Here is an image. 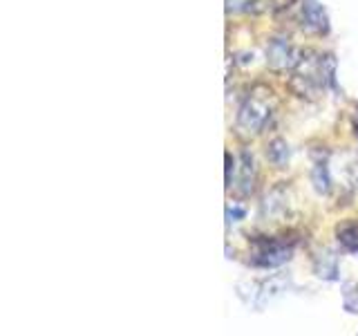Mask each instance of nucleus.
<instances>
[{"label":"nucleus","instance_id":"f257e3e1","mask_svg":"<svg viewBox=\"0 0 358 336\" xmlns=\"http://www.w3.org/2000/svg\"><path fill=\"white\" fill-rule=\"evenodd\" d=\"M336 59L331 54L307 50L298 54V61L289 76L291 92L300 99H318L329 85H334Z\"/></svg>","mask_w":358,"mask_h":336},{"label":"nucleus","instance_id":"f03ea898","mask_svg":"<svg viewBox=\"0 0 358 336\" xmlns=\"http://www.w3.org/2000/svg\"><path fill=\"white\" fill-rule=\"evenodd\" d=\"M275 112V97L271 88L255 85L249 94L244 97L242 106L235 117V130L242 137H257L273 119Z\"/></svg>","mask_w":358,"mask_h":336},{"label":"nucleus","instance_id":"7ed1b4c3","mask_svg":"<svg viewBox=\"0 0 358 336\" xmlns=\"http://www.w3.org/2000/svg\"><path fill=\"white\" fill-rule=\"evenodd\" d=\"M296 240L287 238V235H273V238H253L251 240V251H249V262L253 267H262V269H273L291 260V253H294Z\"/></svg>","mask_w":358,"mask_h":336},{"label":"nucleus","instance_id":"20e7f679","mask_svg":"<svg viewBox=\"0 0 358 336\" xmlns=\"http://www.w3.org/2000/svg\"><path fill=\"white\" fill-rule=\"evenodd\" d=\"M327 168L331 177V186H343L345 190L358 188V153L343 150L327 157Z\"/></svg>","mask_w":358,"mask_h":336},{"label":"nucleus","instance_id":"39448f33","mask_svg":"<svg viewBox=\"0 0 358 336\" xmlns=\"http://www.w3.org/2000/svg\"><path fill=\"white\" fill-rule=\"evenodd\" d=\"M298 61V52L291 48V43L287 38H271L266 45V65L273 72L282 74L287 70H294V65Z\"/></svg>","mask_w":358,"mask_h":336},{"label":"nucleus","instance_id":"423d86ee","mask_svg":"<svg viewBox=\"0 0 358 336\" xmlns=\"http://www.w3.org/2000/svg\"><path fill=\"white\" fill-rule=\"evenodd\" d=\"M300 27L313 36H322L329 31V18L318 0H305L300 7Z\"/></svg>","mask_w":358,"mask_h":336},{"label":"nucleus","instance_id":"0eeeda50","mask_svg":"<svg viewBox=\"0 0 358 336\" xmlns=\"http://www.w3.org/2000/svg\"><path fill=\"white\" fill-rule=\"evenodd\" d=\"M289 216V197H287V188L278 186L268 193L262 202V218H285Z\"/></svg>","mask_w":358,"mask_h":336},{"label":"nucleus","instance_id":"6e6552de","mask_svg":"<svg viewBox=\"0 0 358 336\" xmlns=\"http://www.w3.org/2000/svg\"><path fill=\"white\" fill-rule=\"evenodd\" d=\"M238 171H240V177H238V195L246 197V195L253 193L255 179H257L255 162H253V157L249 153H242L240 164H238Z\"/></svg>","mask_w":358,"mask_h":336},{"label":"nucleus","instance_id":"1a4fd4ad","mask_svg":"<svg viewBox=\"0 0 358 336\" xmlns=\"http://www.w3.org/2000/svg\"><path fill=\"white\" fill-rule=\"evenodd\" d=\"M336 238L345 251L358 253V220H347L336 227Z\"/></svg>","mask_w":358,"mask_h":336},{"label":"nucleus","instance_id":"9d476101","mask_svg":"<svg viewBox=\"0 0 358 336\" xmlns=\"http://www.w3.org/2000/svg\"><path fill=\"white\" fill-rule=\"evenodd\" d=\"M313 269L320 278L334 280L336 274H338V267H336V255H331L327 249H322L320 253L313 255Z\"/></svg>","mask_w":358,"mask_h":336},{"label":"nucleus","instance_id":"9b49d317","mask_svg":"<svg viewBox=\"0 0 358 336\" xmlns=\"http://www.w3.org/2000/svg\"><path fill=\"white\" fill-rule=\"evenodd\" d=\"M266 157H268V162H271L273 166H278V168L287 166L289 157H291L289 144L285 139H273L271 144H268V148H266Z\"/></svg>","mask_w":358,"mask_h":336},{"label":"nucleus","instance_id":"f8f14e48","mask_svg":"<svg viewBox=\"0 0 358 336\" xmlns=\"http://www.w3.org/2000/svg\"><path fill=\"white\" fill-rule=\"evenodd\" d=\"M343 305L347 312L358 314V283H345L343 285Z\"/></svg>","mask_w":358,"mask_h":336},{"label":"nucleus","instance_id":"ddd939ff","mask_svg":"<svg viewBox=\"0 0 358 336\" xmlns=\"http://www.w3.org/2000/svg\"><path fill=\"white\" fill-rule=\"evenodd\" d=\"M294 3H296V0H271V5H273L275 11H280V9H289Z\"/></svg>","mask_w":358,"mask_h":336},{"label":"nucleus","instance_id":"4468645a","mask_svg":"<svg viewBox=\"0 0 358 336\" xmlns=\"http://www.w3.org/2000/svg\"><path fill=\"white\" fill-rule=\"evenodd\" d=\"M227 213H229V218H244V209H227Z\"/></svg>","mask_w":358,"mask_h":336},{"label":"nucleus","instance_id":"2eb2a0df","mask_svg":"<svg viewBox=\"0 0 358 336\" xmlns=\"http://www.w3.org/2000/svg\"><path fill=\"white\" fill-rule=\"evenodd\" d=\"M354 134L358 137V119H354Z\"/></svg>","mask_w":358,"mask_h":336}]
</instances>
